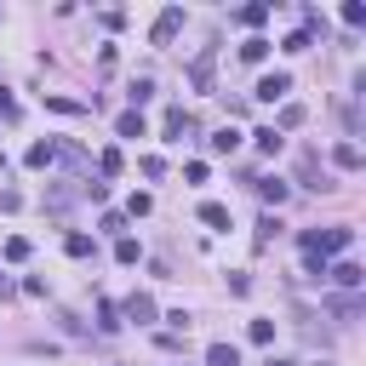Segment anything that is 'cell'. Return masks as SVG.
<instances>
[{"label":"cell","mask_w":366,"mask_h":366,"mask_svg":"<svg viewBox=\"0 0 366 366\" xmlns=\"http://www.w3.org/2000/svg\"><path fill=\"white\" fill-rule=\"evenodd\" d=\"M349 241H355V229H343V223H338V229H309V235H303V252L327 263V252H343Z\"/></svg>","instance_id":"obj_1"},{"label":"cell","mask_w":366,"mask_h":366,"mask_svg":"<svg viewBox=\"0 0 366 366\" xmlns=\"http://www.w3.org/2000/svg\"><path fill=\"white\" fill-rule=\"evenodd\" d=\"M177 29H183V6H166V12L155 18V34H149V40H155V46H172Z\"/></svg>","instance_id":"obj_2"},{"label":"cell","mask_w":366,"mask_h":366,"mask_svg":"<svg viewBox=\"0 0 366 366\" xmlns=\"http://www.w3.org/2000/svg\"><path fill=\"white\" fill-rule=\"evenodd\" d=\"M286 92H292V75H263V80H258V92H252V98H263V103H274V98H286Z\"/></svg>","instance_id":"obj_3"},{"label":"cell","mask_w":366,"mask_h":366,"mask_svg":"<svg viewBox=\"0 0 366 366\" xmlns=\"http://www.w3.org/2000/svg\"><path fill=\"white\" fill-rule=\"evenodd\" d=\"M126 320L149 327V320H155V298H149V292H132V298H126Z\"/></svg>","instance_id":"obj_4"},{"label":"cell","mask_w":366,"mask_h":366,"mask_svg":"<svg viewBox=\"0 0 366 366\" xmlns=\"http://www.w3.org/2000/svg\"><path fill=\"white\" fill-rule=\"evenodd\" d=\"M252 144H258L263 155H281V144H286V137L274 132V126H258V132H252Z\"/></svg>","instance_id":"obj_5"},{"label":"cell","mask_w":366,"mask_h":366,"mask_svg":"<svg viewBox=\"0 0 366 366\" xmlns=\"http://www.w3.org/2000/svg\"><path fill=\"white\" fill-rule=\"evenodd\" d=\"M189 80H195V92H212V52H201V58H195Z\"/></svg>","instance_id":"obj_6"},{"label":"cell","mask_w":366,"mask_h":366,"mask_svg":"<svg viewBox=\"0 0 366 366\" xmlns=\"http://www.w3.org/2000/svg\"><path fill=\"white\" fill-rule=\"evenodd\" d=\"M206 366H241L235 343H212V349H206Z\"/></svg>","instance_id":"obj_7"},{"label":"cell","mask_w":366,"mask_h":366,"mask_svg":"<svg viewBox=\"0 0 366 366\" xmlns=\"http://www.w3.org/2000/svg\"><path fill=\"white\" fill-rule=\"evenodd\" d=\"M258 195H263L269 206H281V201H286V183H281V177H258Z\"/></svg>","instance_id":"obj_8"},{"label":"cell","mask_w":366,"mask_h":366,"mask_svg":"<svg viewBox=\"0 0 366 366\" xmlns=\"http://www.w3.org/2000/svg\"><path fill=\"white\" fill-rule=\"evenodd\" d=\"M332 281H338V286H349V292H355V286H360V281H366V274H360V263H338V269H332Z\"/></svg>","instance_id":"obj_9"},{"label":"cell","mask_w":366,"mask_h":366,"mask_svg":"<svg viewBox=\"0 0 366 366\" xmlns=\"http://www.w3.org/2000/svg\"><path fill=\"white\" fill-rule=\"evenodd\" d=\"M115 132H120V137H144V115H137V109H126V115L115 120Z\"/></svg>","instance_id":"obj_10"},{"label":"cell","mask_w":366,"mask_h":366,"mask_svg":"<svg viewBox=\"0 0 366 366\" xmlns=\"http://www.w3.org/2000/svg\"><path fill=\"white\" fill-rule=\"evenodd\" d=\"M23 160H29V166H52V160H58V144H29Z\"/></svg>","instance_id":"obj_11"},{"label":"cell","mask_w":366,"mask_h":366,"mask_svg":"<svg viewBox=\"0 0 366 366\" xmlns=\"http://www.w3.org/2000/svg\"><path fill=\"white\" fill-rule=\"evenodd\" d=\"M183 132H195V120L183 109H166V137H183Z\"/></svg>","instance_id":"obj_12"},{"label":"cell","mask_w":366,"mask_h":366,"mask_svg":"<svg viewBox=\"0 0 366 366\" xmlns=\"http://www.w3.org/2000/svg\"><path fill=\"white\" fill-rule=\"evenodd\" d=\"M126 98H132V109H144V103L155 98V80H132V86H126Z\"/></svg>","instance_id":"obj_13"},{"label":"cell","mask_w":366,"mask_h":366,"mask_svg":"<svg viewBox=\"0 0 366 366\" xmlns=\"http://www.w3.org/2000/svg\"><path fill=\"white\" fill-rule=\"evenodd\" d=\"M235 149H241V132H229V126H223V132L212 137V155H235Z\"/></svg>","instance_id":"obj_14"},{"label":"cell","mask_w":366,"mask_h":366,"mask_svg":"<svg viewBox=\"0 0 366 366\" xmlns=\"http://www.w3.org/2000/svg\"><path fill=\"white\" fill-rule=\"evenodd\" d=\"M201 223H212V229H229V206L206 201V206H201Z\"/></svg>","instance_id":"obj_15"},{"label":"cell","mask_w":366,"mask_h":366,"mask_svg":"<svg viewBox=\"0 0 366 366\" xmlns=\"http://www.w3.org/2000/svg\"><path fill=\"white\" fill-rule=\"evenodd\" d=\"M98 327H103V332H120V309H115L109 298L98 303Z\"/></svg>","instance_id":"obj_16"},{"label":"cell","mask_w":366,"mask_h":366,"mask_svg":"<svg viewBox=\"0 0 366 366\" xmlns=\"http://www.w3.org/2000/svg\"><path fill=\"white\" fill-rule=\"evenodd\" d=\"M332 160H338L343 172H355V166H360V149H355V144H338V149H332Z\"/></svg>","instance_id":"obj_17"},{"label":"cell","mask_w":366,"mask_h":366,"mask_svg":"<svg viewBox=\"0 0 366 366\" xmlns=\"http://www.w3.org/2000/svg\"><path fill=\"white\" fill-rule=\"evenodd\" d=\"M241 58H246V63H263V58H269V40H258V34H252V40L241 46Z\"/></svg>","instance_id":"obj_18"},{"label":"cell","mask_w":366,"mask_h":366,"mask_svg":"<svg viewBox=\"0 0 366 366\" xmlns=\"http://www.w3.org/2000/svg\"><path fill=\"white\" fill-rule=\"evenodd\" d=\"M343 23H349V29L366 23V6H360V0H343Z\"/></svg>","instance_id":"obj_19"},{"label":"cell","mask_w":366,"mask_h":366,"mask_svg":"<svg viewBox=\"0 0 366 366\" xmlns=\"http://www.w3.org/2000/svg\"><path fill=\"white\" fill-rule=\"evenodd\" d=\"M298 120H303V109H298V103H286V109H281V126H274V132H281V137H286V132H292Z\"/></svg>","instance_id":"obj_20"},{"label":"cell","mask_w":366,"mask_h":366,"mask_svg":"<svg viewBox=\"0 0 366 366\" xmlns=\"http://www.w3.org/2000/svg\"><path fill=\"white\" fill-rule=\"evenodd\" d=\"M98 172L115 177V172H120V149H103V155H98Z\"/></svg>","instance_id":"obj_21"},{"label":"cell","mask_w":366,"mask_h":366,"mask_svg":"<svg viewBox=\"0 0 366 366\" xmlns=\"http://www.w3.org/2000/svg\"><path fill=\"white\" fill-rule=\"evenodd\" d=\"M63 246H69V258H92V235H69Z\"/></svg>","instance_id":"obj_22"},{"label":"cell","mask_w":366,"mask_h":366,"mask_svg":"<svg viewBox=\"0 0 366 366\" xmlns=\"http://www.w3.org/2000/svg\"><path fill=\"white\" fill-rule=\"evenodd\" d=\"M115 258H120V263H137V241L120 235V241H115Z\"/></svg>","instance_id":"obj_23"},{"label":"cell","mask_w":366,"mask_h":366,"mask_svg":"<svg viewBox=\"0 0 366 366\" xmlns=\"http://www.w3.org/2000/svg\"><path fill=\"white\" fill-rule=\"evenodd\" d=\"M274 235H281V217H263V223H258V246H269Z\"/></svg>","instance_id":"obj_24"},{"label":"cell","mask_w":366,"mask_h":366,"mask_svg":"<svg viewBox=\"0 0 366 366\" xmlns=\"http://www.w3.org/2000/svg\"><path fill=\"white\" fill-rule=\"evenodd\" d=\"M6 258H12V263H23V258H29V241H23V235H12V241H6Z\"/></svg>","instance_id":"obj_25"}]
</instances>
